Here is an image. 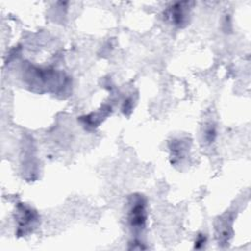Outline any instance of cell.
Masks as SVG:
<instances>
[{"instance_id":"cell-1","label":"cell","mask_w":251,"mask_h":251,"mask_svg":"<svg viewBox=\"0 0 251 251\" xmlns=\"http://www.w3.org/2000/svg\"><path fill=\"white\" fill-rule=\"evenodd\" d=\"M146 217L145 202L141 197H136L133 200L128 213V221L131 227L137 230L142 229L145 226Z\"/></svg>"},{"instance_id":"cell-2","label":"cell","mask_w":251,"mask_h":251,"mask_svg":"<svg viewBox=\"0 0 251 251\" xmlns=\"http://www.w3.org/2000/svg\"><path fill=\"white\" fill-rule=\"evenodd\" d=\"M187 2H178L174 4L169 10V18L171 22L177 26H181L187 21Z\"/></svg>"},{"instance_id":"cell-3","label":"cell","mask_w":251,"mask_h":251,"mask_svg":"<svg viewBox=\"0 0 251 251\" xmlns=\"http://www.w3.org/2000/svg\"><path fill=\"white\" fill-rule=\"evenodd\" d=\"M187 150V145L183 140H174L173 145L171 146L172 156L176 161H179L181 158L184 157Z\"/></svg>"},{"instance_id":"cell-4","label":"cell","mask_w":251,"mask_h":251,"mask_svg":"<svg viewBox=\"0 0 251 251\" xmlns=\"http://www.w3.org/2000/svg\"><path fill=\"white\" fill-rule=\"evenodd\" d=\"M215 135H216V130H215L214 127L210 126V127L206 128V130H205V139L208 142L213 141L214 138H215Z\"/></svg>"}]
</instances>
